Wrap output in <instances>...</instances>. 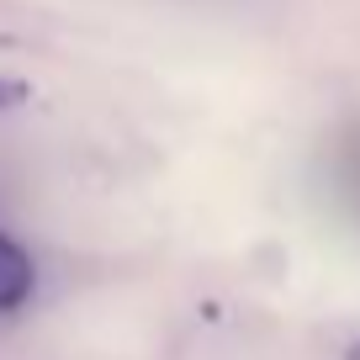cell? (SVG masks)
<instances>
[{
  "mask_svg": "<svg viewBox=\"0 0 360 360\" xmlns=\"http://www.w3.org/2000/svg\"><path fill=\"white\" fill-rule=\"evenodd\" d=\"M32 286H37L32 255H27L16 238L0 233V313H16V307L32 297Z\"/></svg>",
  "mask_w": 360,
  "mask_h": 360,
  "instance_id": "cell-1",
  "label": "cell"
},
{
  "mask_svg": "<svg viewBox=\"0 0 360 360\" xmlns=\"http://www.w3.org/2000/svg\"><path fill=\"white\" fill-rule=\"evenodd\" d=\"M27 101V85H22V79H6V75H0V112H6V106H22Z\"/></svg>",
  "mask_w": 360,
  "mask_h": 360,
  "instance_id": "cell-2",
  "label": "cell"
},
{
  "mask_svg": "<svg viewBox=\"0 0 360 360\" xmlns=\"http://www.w3.org/2000/svg\"><path fill=\"white\" fill-rule=\"evenodd\" d=\"M345 360H360V345H349V355H345Z\"/></svg>",
  "mask_w": 360,
  "mask_h": 360,
  "instance_id": "cell-3",
  "label": "cell"
}]
</instances>
